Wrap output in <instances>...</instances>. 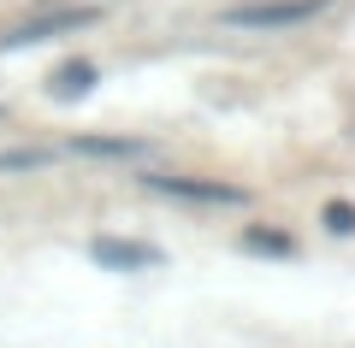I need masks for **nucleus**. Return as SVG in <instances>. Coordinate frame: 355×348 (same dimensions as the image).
Instances as JSON below:
<instances>
[{
    "label": "nucleus",
    "mask_w": 355,
    "mask_h": 348,
    "mask_svg": "<svg viewBox=\"0 0 355 348\" xmlns=\"http://www.w3.org/2000/svg\"><path fill=\"white\" fill-rule=\"evenodd\" d=\"M95 77H101V71H95L89 59H65L60 71L48 77V95H53V100H83L89 89H95Z\"/></svg>",
    "instance_id": "6"
},
{
    "label": "nucleus",
    "mask_w": 355,
    "mask_h": 348,
    "mask_svg": "<svg viewBox=\"0 0 355 348\" xmlns=\"http://www.w3.org/2000/svg\"><path fill=\"white\" fill-rule=\"evenodd\" d=\"M95 18H101V6H53V12H36V18H24L18 30H6V36H0V53H18V48H36V42L89 30Z\"/></svg>",
    "instance_id": "3"
},
{
    "label": "nucleus",
    "mask_w": 355,
    "mask_h": 348,
    "mask_svg": "<svg viewBox=\"0 0 355 348\" xmlns=\"http://www.w3.org/2000/svg\"><path fill=\"white\" fill-rule=\"evenodd\" d=\"M53 160H60V148H6L0 154V172H42Z\"/></svg>",
    "instance_id": "8"
},
{
    "label": "nucleus",
    "mask_w": 355,
    "mask_h": 348,
    "mask_svg": "<svg viewBox=\"0 0 355 348\" xmlns=\"http://www.w3.org/2000/svg\"><path fill=\"white\" fill-rule=\"evenodd\" d=\"M331 0H254V6H225L219 24L231 30H296V24H314Z\"/></svg>",
    "instance_id": "1"
},
{
    "label": "nucleus",
    "mask_w": 355,
    "mask_h": 348,
    "mask_svg": "<svg viewBox=\"0 0 355 348\" xmlns=\"http://www.w3.org/2000/svg\"><path fill=\"white\" fill-rule=\"evenodd\" d=\"M243 248H249V254H266V260H296V237H284V230H261V224L243 230Z\"/></svg>",
    "instance_id": "7"
},
{
    "label": "nucleus",
    "mask_w": 355,
    "mask_h": 348,
    "mask_svg": "<svg viewBox=\"0 0 355 348\" xmlns=\"http://www.w3.org/2000/svg\"><path fill=\"white\" fill-rule=\"evenodd\" d=\"M320 224H326L331 237H355V201H326L320 207Z\"/></svg>",
    "instance_id": "9"
},
{
    "label": "nucleus",
    "mask_w": 355,
    "mask_h": 348,
    "mask_svg": "<svg viewBox=\"0 0 355 348\" xmlns=\"http://www.w3.org/2000/svg\"><path fill=\"white\" fill-rule=\"evenodd\" d=\"M65 148L83 154V160H142L148 142H137V136H71Z\"/></svg>",
    "instance_id": "5"
},
{
    "label": "nucleus",
    "mask_w": 355,
    "mask_h": 348,
    "mask_svg": "<svg viewBox=\"0 0 355 348\" xmlns=\"http://www.w3.org/2000/svg\"><path fill=\"white\" fill-rule=\"evenodd\" d=\"M142 183L166 201H190V207H249V189L219 183V177H172V172H148Z\"/></svg>",
    "instance_id": "2"
},
{
    "label": "nucleus",
    "mask_w": 355,
    "mask_h": 348,
    "mask_svg": "<svg viewBox=\"0 0 355 348\" xmlns=\"http://www.w3.org/2000/svg\"><path fill=\"white\" fill-rule=\"evenodd\" d=\"M89 260L101 266V272H154L166 254L154 242H137V237H95L89 242Z\"/></svg>",
    "instance_id": "4"
}]
</instances>
